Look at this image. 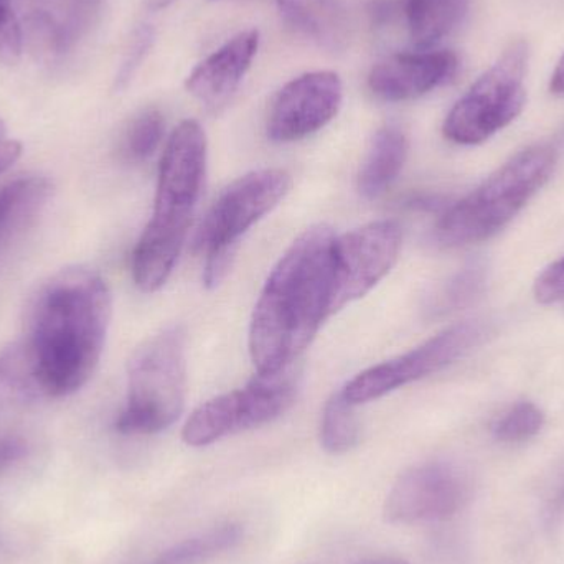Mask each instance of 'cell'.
<instances>
[{
    "mask_svg": "<svg viewBox=\"0 0 564 564\" xmlns=\"http://www.w3.org/2000/svg\"><path fill=\"white\" fill-rule=\"evenodd\" d=\"M111 314L108 282L88 268L59 271L39 289L17 350L39 394L68 397L88 383L105 351Z\"/></svg>",
    "mask_w": 564,
    "mask_h": 564,
    "instance_id": "obj_1",
    "label": "cell"
},
{
    "mask_svg": "<svg viewBox=\"0 0 564 564\" xmlns=\"http://www.w3.org/2000/svg\"><path fill=\"white\" fill-rule=\"evenodd\" d=\"M335 240L325 225L308 228L271 271L254 305L248 337L258 373L292 367L332 314Z\"/></svg>",
    "mask_w": 564,
    "mask_h": 564,
    "instance_id": "obj_2",
    "label": "cell"
},
{
    "mask_svg": "<svg viewBox=\"0 0 564 564\" xmlns=\"http://www.w3.org/2000/svg\"><path fill=\"white\" fill-rule=\"evenodd\" d=\"M207 134L200 122L182 121L159 165L154 212L132 253V278L142 292L159 291L171 278L207 175Z\"/></svg>",
    "mask_w": 564,
    "mask_h": 564,
    "instance_id": "obj_3",
    "label": "cell"
},
{
    "mask_svg": "<svg viewBox=\"0 0 564 564\" xmlns=\"http://www.w3.org/2000/svg\"><path fill=\"white\" fill-rule=\"evenodd\" d=\"M555 167L556 151L552 145L523 149L444 212L434 230L437 243L460 248L496 237L550 181Z\"/></svg>",
    "mask_w": 564,
    "mask_h": 564,
    "instance_id": "obj_4",
    "label": "cell"
},
{
    "mask_svg": "<svg viewBox=\"0 0 564 564\" xmlns=\"http://www.w3.org/2000/svg\"><path fill=\"white\" fill-rule=\"evenodd\" d=\"M185 330L162 328L135 348L128 365V400L116 420L124 436H151L181 417L187 394Z\"/></svg>",
    "mask_w": 564,
    "mask_h": 564,
    "instance_id": "obj_5",
    "label": "cell"
},
{
    "mask_svg": "<svg viewBox=\"0 0 564 564\" xmlns=\"http://www.w3.org/2000/svg\"><path fill=\"white\" fill-rule=\"evenodd\" d=\"M529 46L510 43L497 62L453 106L443 132L454 144L477 145L516 121L527 101Z\"/></svg>",
    "mask_w": 564,
    "mask_h": 564,
    "instance_id": "obj_6",
    "label": "cell"
},
{
    "mask_svg": "<svg viewBox=\"0 0 564 564\" xmlns=\"http://www.w3.org/2000/svg\"><path fill=\"white\" fill-rule=\"evenodd\" d=\"M299 393V375L289 367L276 373H258L247 387L220 394L198 406L182 430L192 447H205L231 434L264 426L282 416Z\"/></svg>",
    "mask_w": 564,
    "mask_h": 564,
    "instance_id": "obj_7",
    "label": "cell"
},
{
    "mask_svg": "<svg viewBox=\"0 0 564 564\" xmlns=\"http://www.w3.org/2000/svg\"><path fill=\"white\" fill-rule=\"evenodd\" d=\"M492 334V321L487 318L460 322L413 350L361 371L341 391L355 406L380 400L406 384L444 370L482 345Z\"/></svg>",
    "mask_w": 564,
    "mask_h": 564,
    "instance_id": "obj_8",
    "label": "cell"
},
{
    "mask_svg": "<svg viewBox=\"0 0 564 564\" xmlns=\"http://www.w3.org/2000/svg\"><path fill=\"white\" fill-rule=\"evenodd\" d=\"M291 188V177L280 169L250 172L228 185L215 200L198 230L202 253H237L240 238L274 210Z\"/></svg>",
    "mask_w": 564,
    "mask_h": 564,
    "instance_id": "obj_9",
    "label": "cell"
},
{
    "mask_svg": "<svg viewBox=\"0 0 564 564\" xmlns=\"http://www.w3.org/2000/svg\"><path fill=\"white\" fill-rule=\"evenodd\" d=\"M473 497L469 473L449 460H430L401 474L388 494L391 523L441 522L457 516Z\"/></svg>",
    "mask_w": 564,
    "mask_h": 564,
    "instance_id": "obj_10",
    "label": "cell"
},
{
    "mask_svg": "<svg viewBox=\"0 0 564 564\" xmlns=\"http://www.w3.org/2000/svg\"><path fill=\"white\" fill-rule=\"evenodd\" d=\"M401 240L400 225L393 220L373 221L335 240L332 314L387 278L397 264Z\"/></svg>",
    "mask_w": 564,
    "mask_h": 564,
    "instance_id": "obj_11",
    "label": "cell"
},
{
    "mask_svg": "<svg viewBox=\"0 0 564 564\" xmlns=\"http://www.w3.org/2000/svg\"><path fill=\"white\" fill-rule=\"evenodd\" d=\"M344 85L335 72H311L282 86L268 115V138L294 142L324 129L338 115Z\"/></svg>",
    "mask_w": 564,
    "mask_h": 564,
    "instance_id": "obj_12",
    "label": "cell"
},
{
    "mask_svg": "<svg viewBox=\"0 0 564 564\" xmlns=\"http://www.w3.org/2000/svg\"><path fill=\"white\" fill-rule=\"evenodd\" d=\"M457 68L459 58L447 50L398 53L373 66L368 75V86L384 101H411L453 79Z\"/></svg>",
    "mask_w": 564,
    "mask_h": 564,
    "instance_id": "obj_13",
    "label": "cell"
},
{
    "mask_svg": "<svg viewBox=\"0 0 564 564\" xmlns=\"http://www.w3.org/2000/svg\"><path fill=\"white\" fill-rule=\"evenodd\" d=\"M260 42L257 29L243 30L231 36L192 69L185 79V89L202 105L220 108L240 88L250 72Z\"/></svg>",
    "mask_w": 564,
    "mask_h": 564,
    "instance_id": "obj_14",
    "label": "cell"
},
{
    "mask_svg": "<svg viewBox=\"0 0 564 564\" xmlns=\"http://www.w3.org/2000/svg\"><path fill=\"white\" fill-rule=\"evenodd\" d=\"M52 194V182L42 175L15 177L0 187V250L36 224Z\"/></svg>",
    "mask_w": 564,
    "mask_h": 564,
    "instance_id": "obj_15",
    "label": "cell"
},
{
    "mask_svg": "<svg viewBox=\"0 0 564 564\" xmlns=\"http://www.w3.org/2000/svg\"><path fill=\"white\" fill-rule=\"evenodd\" d=\"M408 139L397 126H384L375 134L367 158L358 172L361 197L375 200L393 185L406 162Z\"/></svg>",
    "mask_w": 564,
    "mask_h": 564,
    "instance_id": "obj_16",
    "label": "cell"
},
{
    "mask_svg": "<svg viewBox=\"0 0 564 564\" xmlns=\"http://www.w3.org/2000/svg\"><path fill=\"white\" fill-rule=\"evenodd\" d=\"M285 25L325 48H340L345 39V15L337 0H276Z\"/></svg>",
    "mask_w": 564,
    "mask_h": 564,
    "instance_id": "obj_17",
    "label": "cell"
},
{
    "mask_svg": "<svg viewBox=\"0 0 564 564\" xmlns=\"http://www.w3.org/2000/svg\"><path fill=\"white\" fill-rule=\"evenodd\" d=\"M469 0H406L408 30L414 45L433 48L463 23Z\"/></svg>",
    "mask_w": 564,
    "mask_h": 564,
    "instance_id": "obj_18",
    "label": "cell"
},
{
    "mask_svg": "<svg viewBox=\"0 0 564 564\" xmlns=\"http://www.w3.org/2000/svg\"><path fill=\"white\" fill-rule=\"evenodd\" d=\"M243 539V529L238 523H225L192 539L182 540L155 556L148 564H200L235 549Z\"/></svg>",
    "mask_w": 564,
    "mask_h": 564,
    "instance_id": "obj_19",
    "label": "cell"
},
{
    "mask_svg": "<svg viewBox=\"0 0 564 564\" xmlns=\"http://www.w3.org/2000/svg\"><path fill=\"white\" fill-rule=\"evenodd\" d=\"M486 285V264L473 261L441 285L440 291L431 297L426 311L433 317H443V315L463 311L484 294Z\"/></svg>",
    "mask_w": 564,
    "mask_h": 564,
    "instance_id": "obj_20",
    "label": "cell"
},
{
    "mask_svg": "<svg viewBox=\"0 0 564 564\" xmlns=\"http://www.w3.org/2000/svg\"><path fill=\"white\" fill-rule=\"evenodd\" d=\"M360 441V421L355 414V404L337 391L328 398L322 413L321 443L330 454H344L354 449Z\"/></svg>",
    "mask_w": 564,
    "mask_h": 564,
    "instance_id": "obj_21",
    "label": "cell"
},
{
    "mask_svg": "<svg viewBox=\"0 0 564 564\" xmlns=\"http://www.w3.org/2000/svg\"><path fill=\"white\" fill-rule=\"evenodd\" d=\"M165 134V119L155 108L139 112L122 135L121 154L131 164H141L161 148Z\"/></svg>",
    "mask_w": 564,
    "mask_h": 564,
    "instance_id": "obj_22",
    "label": "cell"
},
{
    "mask_svg": "<svg viewBox=\"0 0 564 564\" xmlns=\"http://www.w3.org/2000/svg\"><path fill=\"white\" fill-rule=\"evenodd\" d=\"M22 30L23 45L26 42L30 52L40 62H55L72 46L62 23L56 22L48 12L43 10L30 13Z\"/></svg>",
    "mask_w": 564,
    "mask_h": 564,
    "instance_id": "obj_23",
    "label": "cell"
},
{
    "mask_svg": "<svg viewBox=\"0 0 564 564\" xmlns=\"http://www.w3.org/2000/svg\"><path fill=\"white\" fill-rule=\"evenodd\" d=\"M545 414L532 401H517L503 411L492 424V434L497 441L506 444L525 443L542 431Z\"/></svg>",
    "mask_w": 564,
    "mask_h": 564,
    "instance_id": "obj_24",
    "label": "cell"
},
{
    "mask_svg": "<svg viewBox=\"0 0 564 564\" xmlns=\"http://www.w3.org/2000/svg\"><path fill=\"white\" fill-rule=\"evenodd\" d=\"M35 397H39V391L19 354L15 351L13 357L0 360V410L25 403Z\"/></svg>",
    "mask_w": 564,
    "mask_h": 564,
    "instance_id": "obj_25",
    "label": "cell"
},
{
    "mask_svg": "<svg viewBox=\"0 0 564 564\" xmlns=\"http://www.w3.org/2000/svg\"><path fill=\"white\" fill-rule=\"evenodd\" d=\"M154 42V26L148 25V23L139 26V29H135V32L132 33L128 48H126L124 58H122L121 66H119L118 75H116L115 79V88L118 89V91L128 88L129 83L134 79L135 73L139 72L142 63L148 58Z\"/></svg>",
    "mask_w": 564,
    "mask_h": 564,
    "instance_id": "obj_26",
    "label": "cell"
},
{
    "mask_svg": "<svg viewBox=\"0 0 564 564\" xmlns=\"http://www.w3.org/2000/svg\"><path fill=\"white\" fill-rule=\"evenodd\" d=\"M22 52L23 30L13 0H0V65H17Z\"/></svg>",
    "mask_w": 564,
    "mask_h": 564,
    "instance_id": "obj_27",
    "label": "cell"
},
{
    "mask_svg": "<svg viewBox=\"0 0 564 564\" xmlns=\"http://www.w3.org/2000/svg\"><path fill=\"white\" fill-rule=\"evenodd\" d=\"M30 443L17 431L0 430V474L9 473L30 456Z\"/></svg>",
    "mask_w": 564,
    "mask_h": 564,
    "instance_id": "obj_28",
    "label": "cell"
},
{
    "mask_svg": "<svg viewBox=\"0 0 564 564\" xmlns=\"http://www.w3.org/2000/svg\"><path fill=\"white\" fill-rule=\"evenodd\" d=\"M535 297L540 304L564 301V257L543 271L535 282Z\"/></svg>",
    "mask_w": 564,
    "mask_h": 564,
    "instance_id": "obj_29",
    "label": "cell"
},
{
    "mask_svg": "<svg viewBox=\"0 0 564 564\" xmlns=\"http://www.w3.org/2000/svg\"><path fill=\"white\" fill-rule=\"evenodd\" d=\"M22 155V144L17 141H10V139H3L0 141V174L9 171Z\"/></svg>",
    "mask_w": 564,
    "mask_h": 564,
    "instance_id": "obj_30",
    "label": "cell"
},
{
    "mask_svg": "<svg viewBox=\"0 0 564 564\" xmlns=\"http://www.w3.org/2000/svg\"><path fill=\"white\" fill-rule=\"evenodd\" d=\"M549 519L552 522L564 519V477L549 500Z\"/></svg>",
    "mask_w": 564,
    "mask_h": 564,
    "instance_id": "obj_31",
    "label": "cell"
},
{
    "mask_svg": "<svg viewBox=\"0 0 564 564\" xmlns=\"http://www.w3.org/2000/svg\"><path fill=\"white\" fill-rule=\"evenodd\" d=\"M550 89H552L553 95L564 96V53L558 65H556L555 72H553Z\"/></svg>",
    "mask_w": 564,
    "mask_h": 564,
    "instance_id": "obj_32",
    "label": "cell"
},
{
    "mask_svg": "<svg viewBox=\"0 0 564 564\" xmlns=\"http://www.w3.org/2000/svg\"><path fill=\"white\" fill-rule=\"evenodd\" d=\"M175 2L177 0H145V6H148L149 10H162L167 9V7Z\"/></svg>",
    "mask_w": 564,
    "mask_h": 564,
    "instance_id": "obj_33",
    "label": "cell"
},
{
    "mask_svg": "<svg viewBox=\"0 0 564 564\" xmlns=\"http://www.w3.org/2000/svg\"><path fill=\"white\" fill-rule=\"evenodd\" d=\"M360 564H411L408 562H404V560H398V558H377V560H368V562H364Z\"/></svg>",
    "mask_w": 564,
    "mask_h": 564,
    "instance_id": "obj_34",
    "label": "cell"
},
{
    "mask_svg": "<svg viewBox=\"0 0 564 564\" xmlns=\"http://www.w3.org/2000/svg\"><path fill=\"white\" fill-rule=\"evenodd\" d=\"M3 135H6V126L0 121V141H3Z\"/></svg>",
    "mask_w": 564,
    "mask_h": 564,
    "instance_id": "obj_35",
    "label": "cell"
},
{
    "mask_svg": "<svg viewBox=\"0 0 564 564\" xmlns=\"http://www.w3.org/2000/svg\"><path fill=\"white\" fill-rule=\"evenodd\" d=\"M214 2H224V0H214Z\"/></svg>",
    "mask_w": 564,
    "mask_h": 564,
    "instance_id": "obj_36",
    "label": "cell"
}]
</instances>
